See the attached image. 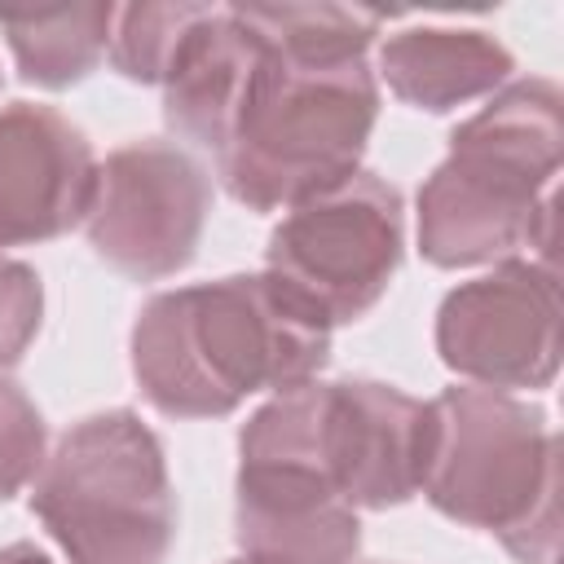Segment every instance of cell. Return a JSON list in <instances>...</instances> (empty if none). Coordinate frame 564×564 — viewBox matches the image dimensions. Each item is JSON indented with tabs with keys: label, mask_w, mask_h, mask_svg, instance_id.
<instances>
[{
	"label": "cell",
	"mask_w": 564,
	"mask_h": 564,
	"mask_svg": "<svg viewBox=\"0 0 564 564\" xmlns=\"http://www.w3.org/2000/svg\"><path fill=\"white\" fill-rule=\"evenodd\" d=\"M326 361L330 326L273 273L159 291L132 326V375L172 419L234 414L251 392L317 379Z\"/></svg>",
	"instance_id": "obj_1"
},
{
	"label": "cell",
	"mask_w": 564,
	"mask_h": 564,
	"mask_svg": "<svg viewBox=\"0 0 564 564\" xmlns=\"http://www.w3.org/2000/svg\"><path fill=\"white\" fill-rule=\"evenodd\" d=\"M256 31L264 35V48L247 79L234 132L216 154V172L242 207L291 212L357 172L379 119V84L366 57L308 62L278 48L260 22Z\"/></svg>",
	"instance_id": "obj_2"
},
{
	"label": "cell",
	"mask_w": 564,
	"mask_h": 564,
	"mask_svg": "<svg viewBox=\"0 0 564 564\" xmlns=\"http://www.w3.org/2000/svg\"><path fill=\"white\" fill-rule=\"evenodd\" d=\"M427 410V502L445 520L498 533L524 564H555L560 441L546 414L498 388H445Z\"/></svg>",
	"instance_id": "obj_3"
},
{
	"label": "cell",
	"mask_w": 564,
	"mask_h": 564,
	"mask_svg": "<svg viewBox=\"0 0 564 564\" xmlns=\"http://www.w3.org/2000/svg\"><path fill=\"white\" fill-rule=\"evenodd\" d=\"M31 511L70 564H163L176 494L159 436L132 410L79 419L44 458Z\"/></svg>",
	"instance_id": "obj_4"
},
{
	"label": "cell",
	"mask_w": 564,
	"mask_h": 564,
	"mask_svg": "<svg viewBox=\"0 0 564 564\" xmlns=\"http://www.w3.org/2000/svg\"><path fill=\"white\" fill-rule=\"evenodd\" d=\"M401 251L405 207L397 185L357 167L282 216L269 234L264 264L326 326H344L379 304L401 269Z\"/></svg>",
	"instance_id": "obj_5"
},
{
	"label": "cell",
	"mask_w": 564,
	"mask_h": 564,
	"mask_svg": "<svg viewBox=\"0 0 564 564\" xmlns=\"http://www.w3.org/2000/svg\"><path fill=\"white\" fill-rule=\"evenodd\" d=\"M207 212L212 181L189 150L172 141H132L97 163L84 229L110 269L132 282H159L194 260Z\"/></svg>",
	"instance_id": "obj_6"
},
{
	"label": "cell",
	"mask_w": 564,
	"mask_h": 564,
	"mask_svg": "<svg viewBox=\"0 0 564 564\" xmlns=\"http://www.w3.org/2000/svg\"><path fill=\"white\" fill-rule=\"evenodd\" d=\"M436 352L480 388H551L560 370V286L546 260H498L436 308Z\"/></svg>",
	"instance_id": "obj_7"
},
{
	"label": "cell",
	"mask_w": 564,
	"mask_h": 564,
	"mask_svg": "<svg viewBox=\"0 0 564 564\" xmlns=\"http://www.w3.org/2000/svg\"><path fill=\"white\" fill-rule=\"evenodd\" d=\"M546 176L489 154L480 145L449 141V159L419 189V251L436 269H467L511 260L520 247L551 256L555 198Z\"/></svg>",
	"instance_id": "obj_8"
},
{
	"label": "cell",
	"mask_w": 564,
	"mask_h": 564,
	"mask_svg": "<svg viewBox=\"0 0 564 564\" xmlns=\"http://www.w3.org/2000/svg\"><path fill=\"white\" fill-rule=\"evenodd\" d=\"M432 410L379 379L326 383L322 458L348 507L388 511L423 489Z\"/></svg>",
	"instance_id": "obj_9"
},
{
	"label": "cell",
	"mask_w": 564,
	"mask_h": 564,
	"mask_svg": "<svg viewBox=\"0 0 564 564\" xmlns=\"http://www.w3.org/2000/svg\"><path fill=\"white\" fill-rule=\"evenodd\" d=\"M97 189L88 137L53 106H0V247H35L84 225Z\"/></svg>",
	"instance_id": "obj_10"
},
{
	"label": "cell",
	"mask_w": 564,
	"mask_h": 564,
	"mask_svg": "<svg viewBox=\"0 0 564 564\" xmlns=\"http://www.w3.org/2000/svg\"><path fill=\"white\" fill-rule=\"evenodd\" d=\"M234 538L247 564H352L361 551L357 507L308 467L238 463Z\"/></svg>",
	"instance_id": "obj_11"
},
{
	"label": "cell",
	"mask_w": 564,
	"mask_h": 564,
	"mask_svg": "<svg viewBox=\"0 0 564 564\" xmlns=\"http://www.w3.org/2000/svg\"><path fill=\"white\" fill-rule=\"evenodd\" d=\"M379 70L405 106L445 115L463 101L498 93L516 70V57L476 26H405L383 40Z\"/></svg>",
	"instance_id": "obj_12"
},
{
	"label": "cell",
	"mask_w": 564,
	"mask_h": 564,
	"mask_svg": "<svg viewBox=\"0 0 564 564\" xmlns=\"http://www.w3.org/2000/svg\"><path fill=\"white\" fill-rule=\"evenodd\" d=\"M115 4L88 0V4H53V9H4L0 31L13 48V62L26 84L40 88H70L97 70V62L110 48L115 31Z\"/></svg>",
	"instance_id": "obj_13"
},
{
	"label": "cell",
	"mask_w": 564,
	"mask_h": 564,
	"mask_svg": "<svg viewBox=\"0 0 564 564\" xmlns=\"http://www.w3.org/2000/svg\"><path fill=\"white\" fill-rule=\"evenodd\" d=\"M212 4H128L115 13L110 62L137 84H163L176 48Z\"/></svg>",
	"instance_id": "obj_14"
},
{
	"label": "cell",
	"mask_w": 564,
	"mask_h": 564,
	"mask_svg": "<svg viewBox=\"0 0 564 564\" xmlns=\"http://www.w3.org/2000/svg\"><path fill=\"white\" fill-rule=\"evenodd\" d=\"M44 419L35 401L0 375V502L22 494L44 467Z\"/></svg>",
	"instance_id": "obj_15"
},
{
	"label": "cell",
	"mask_w": 564,
	"mask_h": 564,
	"mask_svg": "<svg viewBox=\"0 0 564 564\" xmlns=\"http://www.w3.org/2000/svg\"><path fill=\"white\" fill-rule=\"evenodd\" d=\"M44 317L40 273L22 260L0 256V370L18 366Z\"/></svg>",
	"instance_id": "obj_16"
},
{
	"label": "cell",
	"mask_w": 564,
	"mask_h": 564,
	"mask_svg": "<svg viewBox=\"0 0 564 564\" xmlns=\"http://www.w3.org/2000/svg\"><path fill=\"white\" fill-rule=\"evenodd\" d=\"M0 564H53L35 542H9L0 546Z\"/></svg>",
	"instance_id": "obj_17"
},
{
	"label": "cell",
	"mask_w": 564,
	"mask_h": 564,
	"mask_svg": "<svg viewBox=\"0 0 564 564\" xmlns=\"http://www.w3.org/2000/svg\"><path fill=\"white\" fill-rule=\"evenodd\" d=\"M234 564H247V560H234Z\"/></svg>",
	"instance_id": "obj_18"
}]
</instances>
